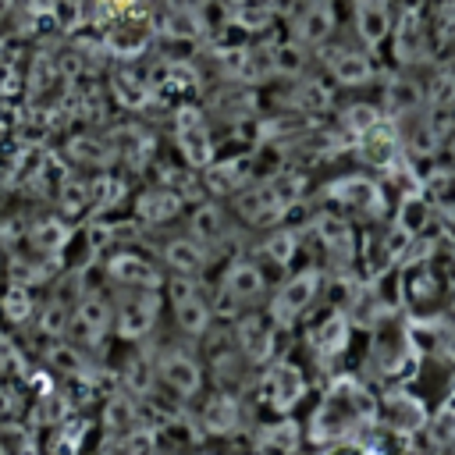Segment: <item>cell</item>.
<instances>
[{"mask_svg": "<svg viewBox=\"0 0 455 455\" xmlns=\"http://www.w3.org/2000/svg\"><path fill=\"white\" fill-rule=\"evenodd\" d=\"M377 402L355 377H334L323 391L320 405L309 416V441L316 444H341L352 434L373 427Z\"/></svg>", "mask_w": 455, "mask_h": 455, "instance_id": "6da1fadb", "label": "cell"}, {"mask_svg": "<svg viewBox=\"0 0 455 455\" xmlns=\"http://www.w3.org/2000/svg\"><path fill=\"white\" fill-rule=\"evenodd\" d=\"M263 299H270V288H267V270L249 259V256H235L228 259L220 281H217V291H213V316H242L245 309H256Z\"/></svg>", "mask_w": 455, "mask_h": 455, "instance_id": "7a4b0ae2", "label": "cell"}, {"mask_svg": "<svg viewBox=\"0 0 455 455\" xmlns=\"http://www.w3.org/2000/svg\"><path fill=\"white\" fill-rule=\"evenodd\" d=\"M164 302H171L174 327L185 338H206L213 327V302L199 288V277H167L164 281Z\"/></svg>", "mask_w": 455, "mask_h": 455, "instance_id": "3957f363", "label": "cell"}, {"mask_svg": "<svg viewBox=\"0 0 455 455\" xmlns=\"http://www.w3.org/2000/svg\"><path fill=\"white\" fill-rule=\"evenodd\" d=\"M171 135H174V149L185 160L188 171H203L217 160L213 153V135H210V121L203 114V107L196 103H178L171 114Z\"/></svg>", "mask_w": 455, "mask_h": 455, "instance_id": "277c9868", "label": "cell"}, {"mask_svg": "<svg viewBox=\"0 0 455 455\" xmlns=\"http://www.w3.org/2000/svg\"><path fill=\"white\" fill-rule=\"evenodd\" d=\"M320 288H323V270H316V267H302V270L288 274V277L270 291V299H267V316L277 323V331H281V327H291V323L302 320L306 309L316 302Z\"/></svg>", "mask_w": 455, "mask_h": 455, "instance_id": "5b68a950", "label": "cell"}, {"mask_svg": "<svg viewBox=\"0 0 455 455\" xmlns=\"http://www.w3.org/2000/svg\"><path fill=\"white\" fill-rule=\"evenodd\" d=\"M164 309V291H121L117 302H110V331L121 341H142L146 334H153L156 320Z\"/></svg>", "mask_w": 455, "mask_h": 455, "instance_id": "8992f818", "label": "cell"}, {"mask_svg": "<svg viewBox=\"0 0 455 455\" xmlns=\"http://www.w3.org/2000/svg\"><path fill=\"white\" fill-rule=\"evenodd\" d=\"M206 366L188 352V348H178V345H164L153 359V373H156V384L164 391H171L178 402H192L199 391H203V373Z\"/></svg>", "mask_w": 455, "mask_h": 455, "instance_id": "52a82bcc", "label": "cell"}, {"mask_svg": "<svg viewBox=\"0 0 455 455\" xmlns=\"http://www.w3.org/2000/svg\"><path fill=\"white\" fill-rule=\"evenodd\" d=\"M302 395H306V373L291 359H270L256 377V398L277 416L291 412L302 402Z\"/></svg>", "mask_w": 455, "mask_h": 455, "instance_id": "ba28073f", "label": "cell"}, {"mask_svg": "<svg viewBox=\"0 0 455 455\" xmlns=\"http://www.w3.org/2000/svg\"><path fill=\"white\" fill-rule=\"evenodd\" d=\"M103 274H107V281L117 291H135V288H142V291H164V281H167L164 267L153 263L149 256L135 252V249H110L103 256Z\"/></svg>", "mask_w": 455, "mask_h": 455, "instance_id": "9c48e42d", "label": "cell"}, {"mask_svg": "<svg viewBox=\"0 0 455 455\" xmlns=\"http://www.w3.org/2000/svg\"><path fill=\"white\" fill-rule=\"evenodd\" d=\"M231 341L245 355L249 366H267L274 359L277 345V323L267 316V309H245L231 323Z\"/></svg>", "mask_w": 455, "mask_h": 455, "instance_id": "30bf717a", "label": "cell"}, {"mask_svg": "<svg viewBox=\"0 0 455 455\" xmlns=\"http://www.w3.org/2000/svg\"><path fill=\"white\" fill-rule=\"evenodd\" d=\"M323 196H327L334 206H341L345 213L370 217V220L384 217V210H387V203H384V188H380L370 174H345V178L331 181V185L323 188Z\"/></svg>", "mask_w": 455, "mask_h": 455, "instance_id": "8fae6325", "label": "cell"}, {"mask_svg": "<svg viewBox=\"0 0 455 455\" xmlns=\"http://www.w3.org/2000/svg\"><path fill=\"white\" fill-rule=\"evenodd\" d=\"M107 334H110V302L103 295H82L71 306L64 341L85 352V348H100Z\"/></svg>", "mask_w": 455, "mask_h": 455, "instance_id": "7c38bea8", "label": "cell"}, {"mask_svg": "<svg viewBox=\"0 0 455 455\" xmlns=\"http://www.w3.org/2000/svg\"><path fill=\"white\" fill-rule=\"evenodd\" d=\"M387 39H391V53H395V60H398L402 68H412V64L427 60V53H430L427 21H423V14H419L416 7H405V11L395 18Z\"/></svg>", "mask_w": 455, "mask_h": 455, "instance_id": "4fadbf2b", "label": "cell"}, {"mask_svg": "<svg viewBox=\"0 0 455 455\" xmlns=\"http://www.w3.org/2000/svg\"><path fill=\"white\" fill-rule=\"evenodd\" d=\"M334 32V4L331 0H302L291 14V43L302 50H316Z\"/></svg>", "mask_w": 455, "mask_h": 455, "instance_id": "5bb4252c", "label": "cell"}, {"mask_svg": "<svg viewBox=\"0 0 455 455\" xmlns=\"http://www.w3.org/2000/svg\"><path fill=\"white\" fill-rule=\"evenodd\" d=\"M196 423H199V434H206V437H235L238 427H242V402H238V391H224V387L213 391V395L203 402Z\"/></svg>", "mask_w": 455, "mask_h": 455, "instance_id": "9a60e30c", "label": "cell"}, {"mask_svg": "<svg viewBox=\"0 0 455 455\" xmlns=\"http://www.w3.org/2000/svg\"><path fill=\"white\" fill-rule=\"evenodd\" d=\"M188 235L213 256L220 245H228L231 238V220H228V210L213 199H199L188 213Z\"/></svg>", "mask_w": 455, "mask_h": 455, "instance_id": "2e32d148", "label": "cell"}, {"mask_svg": "<svg viewBox=\"0 0 455 455\" xmlns=\"http://www.w3.org/2000/svg\"><path fill=\"white\" fill-rule=\"evenodd\" d=\"M252 156H228V160H213L210 167H203V192L217 196V199H235L245 185H252Z\"/></svg>", "mask_w": 455, "mask_h": 455, "instance_id": "e0dca14e", "label": "cell"}, {"mask_svg": "<svg viewBox=\"0 0 455 455\" xmlns=\"http://www.w3.org/2000/svg\"><path fill=\"white\" fill-rule=\"evenodd\" d=\"M71 238H75V228L64 217H57V213L53 217H39L25 231L28 252L39 256V259H50V263H60V252L71 245Z\"/></svg>", "mask_w": 455, "mask_h": 455, "instance_id": "ac0fdd59", "label": "cell"}, {"mask_svg": "<svg viewBox=\"0 0 455 455\" xmlns=\"http://www.w3.org/2000/svg\"><path fill=\"white\" fill-rule=\"evenodd\" d=\"M323 68H327V75H331L338 85H345V89L366 85V82L373 78V60H370V53L359 50V46H331V50H323Z\"/></svg>", "mask_w": 455, "mask_h": 455, "instance_id": "d6986e66", "label": "cell"}, {"mask_svg": "<svg viewBox=\"0 0 455 455\" xmlns=\"http://www.w3.org/2000/svg\"><path fill=\"white\" fill-rule=\"evenodd\" d=\"M352 25L363 50H377L391 36V0H352Z\"/></svg>", "mask_w": 455, "mask_h": 455, "instance_id": "ffe728a7", "label": "cell"}, {"mask_svg": "<svg viewBox=\"0 0 455 455\" xmlns=\"http://www.w3.org/2000/svg\"><path fill=\"white\" fill-rule=\"evenodd\" d=\"M398 153H402V139L395 135L391 124H373L370 132H363L355 139V156L366 164V167H377V171H395L398 167Z\"/></svg>", "mask_w": 455, "mask_h": 455, "instance_id": "44dd1931", "label": "cell"}, {"mask_svg": "<svg viewBox=\"0 0 455 455\" xmlns=\"http://www.w3.org/2000/svg\"><path fill=\"white\" fill-rule=\"evenodd\" d=\"M107 142H110L114 164H124V167H132V171H142V167L149 164L153 149H156L153 135H149L142 124H117V128L107 135Z\"/></svg>", "mask_w": 455, "mask_h": 455, "instance_id": "7402d4cb", "label": "cell"}, {"mask_svg": "<svg viewBox=\"0 0 455 455\" xmlns=\"http://www.w3.org/2000/svg\"><path fill=\"white\" fill-rule=\"evenodd\" d=\"M181 210H185V199L167 185H149L135 196V220L146 228L171 224L174 217H181Z\"/></svg>", "mask_w": 455, "mask_h": 455, "instance_id": "603a6c76", "label": "cell"}, {"mask_svg": "<svg viewBox=\"0 0 455 455\" xmlns=\"http://www.w3.org/2000/svg\"><path fill=\"white\" fill-rule=\"evenodd\" d=\"M164 267L171 270V277H203V270L210 267V252L192 238V235H174L164 242L160 249Z\"/></svg>", "mask_w": 455, "mask_h": 455, "instance_id": "cb8c5ba5", "label": "cell"}, {"mask_svg": "<svg viewBox=\"0 0 455 455\" xmlns=\"http://www.w3.org/2000/svg\"><path fill=\"white\" fill-rule=\"evenodd\" d=\"M348 334H352V320L345 309H331L327 316H320L309 327V348L316 359H338L348 348Z\"/></svg>", "mask_w": 455, "mask_h": 455, "instance_id": "d4e9b609", "label": "cell"}, {"mask_svg": "<svg viewBox=\"0 0 455 455\" xmlns=\"http://www.w3.org/2000/svg\"><path fill=\"white\" fill-rule=\"evenodd\" d=\"M146 43H149V21L139 18L135 11H121L107 28V46H110L114 57L132 60L146 50Z\"/></svg>", "mask_w": 455, "mask_h": 455, "instance_id": "484cf974", "label": "cell"}, {"mask_svg": "<svg viewBox=\"0 0 455 455\" xmlns=\"http://www.w3.org/2000/svg\"><path fill=\"white\" fill-rule=\"evenodd\" d=\"M313 235L320 238V245L327 249V256L334 263H352L355 256V231L341 213H316L313 217Z\"/></svg>", "mask_w": 455, "mask_h": 455, "instance_id": "4316f807", "label": "cell"}, {"mask_svg": "<svg viewBox=\"0 0 455 455\" xmlns=\"http://www.w3.org/2000/svg\"><path fill=\"white\" fill-rule=\"evenodd\" d=\"M380 419L398 434H416L427 427V409L409 391H387L380 398Z\"/></svg>", "mask_w": 455, "mask_h": 455, "instance_id": "83f0119b", "label": "cell"}, {"mask_svg": "<svg viewBox=\"0 0 455 455\" xmlns=\"http://www.w3.org/2000/svg\"><path fill=\"white\" fill-rule=\"evenodd\" d=\"M299 448H302V430L295 419H274L252 434L256 455H299Z\"/></svg>", "mask_w": 455, "mask_h": 455, "instance_id": "f1b7e54d", "label": "cell"}, {"mask_svg": "<svg viewBox=\"0 0 455 455\" xmlns=\"http://www.w3.org/2000/svg\"><path fill=\"white\" fill-rule=\"evenodd\" d=\"M107 437H121V434H132L142 427V405L139 398H132L128 391H117V395H107L103 402V423Z\"/></svg>", "mask_w": 455, "mask_h": 455, "instance_id": "f546056e", "label": "cell"}, {"mask_svg": "<svg viewBox=\"0 0 455 455\" xmlns=\"http://www.w3.org/2000/svg\"><path fill=\"white\" fill-rule=\"evenodd\" d=\"M110 96H114V103H117L121 110H142L146 103H153L156 92H153L149 78H142V75L121 68V71L110 75Z\"/></svg>", "mask_w": 455, "mask_h": 455, "instance_id": "4dcf8cb0", "label": "cell"}, {"mask_svg": "<svg viewBox=\"0 0 455 455\" xmlns=\"http://www.w3.org/2000/svg\"><path fill=\"white\" fill-rule=\"evenodd\" d=\"M434 217H437V206L430 203V196H427L423 188H416V192H405V196H402L398 213H395V224H398L409 238H419L423 228H427Z\"/></svg>", "mask_w": 455, "mask_h": 455, "instance_id": "1f68e13d", "label": "cell"}, {"mask_svg": "<svg viewBox=\"0 0 455 455\" xmlns=\"http://www.w3.org/2000/svg\"><path fill=\"white\" fill-rule=\"evenodd\" d=\"M423 103H427V100H423V85H419V82L402 78V75L391 78L387 96H384V107H387L391 117H412V114H419Z\"/></svg>", "mask_w": 455, "mask_h": 455, "instance_id": "d6a6232c", "label": "cell"}, {"mask_svg": "<svg viewBox=\"0 0 455 455\" xmlns=\"http://www.w3.org/2000/svg\"><path fill=\"white\" fill-rule=\"evenodd\" d=\"M0 320L11 323V327L36 320V299H32V288L7 281V288L0 291Z\"/></svg>", "mask_w": 455, "mask_h": 455, "instance_id": "836d02e7", "label": "cell"}, {"mask_svg": "<svg viewBox=\"0 0 455 455\" xmlns=\"http://www.w3.org/2000/svg\"><path fill=\"white\" fill-rule=\"evenodd\" d=\"M92 206V192H89V178H78V174H64L57 181V210L60 217H78Z\"/></svg>", "mask_w": 455, "mask_h": 455, "instance_id": "e575fe53", "label": "cell"}, {"mask_svg": "<svg viewBox=\"0 0 455 455\" xmlns=\"http://www.w3.org/2000/svg\"><path fill=\"white\" fill-rule=\"evenodd\" d=\"M274 14H277L274 0H235L231 11H228L231 25L242 28V32H259V28H267V25L274 21Z\"/></svg>", "mask_w": 455, "mask_h": 455, "instance_id": "d590c367", "label": "cell"}, {"mask_svg": "<svg viewBox=\"0 0 455 455\" xmlns=\"http://www.w3.org/2000/svg\"><path fill=\"white\" fill-rule=\"evenodd\" d=\"M156 28H160L164 36H171V39L196 43V39H203L206 21H203L199 11H171V7H164V18L156 21Z\"/></svg>", "mask_w": 455, "mask_h": 455, "instance_id": "8d00e7d4", "label": "cell"}, {"mask_svg": "<svg viewBox=\"0 0 455 455\" xmlns=\"http://www.w3.org/2000/svg\"><path fill=\"white\" fill-rule=\"evenodd\" d=\"M288 107L295 114H320V110L331 107V89L316 78H299L288 92Z\"/></svg>", "mask_w": 455, "mask_h": 455, "instance_id": "74e56055", "label": "cell"}, {"mask_svg": "<svg viewBox=\"0 0 455 455\" xmlns=\"http://www.w3.org/2000/svg\"><path fill=\"white\" fill-rule=\"evenodd\" d=\"M295 252H299V231L295 228H277L274 224L267 231V238L259 242V256L274 267H288L295 259Z\"/></svg>", "mask_w": 455, "mask_h": 455, "instance_id": "f35d334b", "label": "cell"}, {"mask_svg": "<svg viewBox=\"0 0 455 455\" xmlns=\"http://www.w3.org/2000/svg\"><path fill=\"white\" fill-rule=\"evenodd\" d=\"M107 455H156V434H153L149 427H139V430H132V434L110 437Z\"/></svg>", "mask_w": 455, "mask_h": 455, "instance_id": "ab89813d", "label": "cell"}, {"mask_svg": "<svg viewBox=\"0 0 455 455\" xmlns=\"http://www.w3.org/2000/svg\"><path fill=\"white\" fill-rule=\"evenodd\" d=\"M306 50L299 43H277L274 46V75H284V78H299L306 71Z\"/></svg>", "mask_w": 455, "mask_h": 455, "instance_id": "60d3db41", "label": "cell"}, {"mask_svg": "<svg viewBox=\"0 0 455 455\" xmlns=\"http://www.w3.org/2000/svg\"><path fill=\"white\" fill-rule=\"evenodd\" d=\"M423 100H427V107H441V110L455 107V75L451 71H437L430 78V85L423 89Z\"/></svg>", "mask_w": 455, "mask_h": 455, "instance_id": "b9f144b4", "label": "cell"}, {"mask_svg": "<svg viewBox=\"0 0 455 455\" xmlns=\"http://www.w3.org/2000/svg\"><path fill=\"white\" fill-rule=\"evenodd\" d=\"M384 117H380V110L377 107H370V103H355V107H348L345 114H341V124L359 139L363 132H370L373 124H380Z\"/></svg>", "mask_w": 455, "mask_h": 455, "instance_id": "7bdbcfd3", "label": "cell"}, {"mask_svg": "<svg viewBox=\"0 0 455 455\" xmlns=\"http://www.w3.org/2000/svg\"><path fill=\"white\" fill-rule=\"evenodd\" d=\"M430 441H434L437 448H448V444H455V409H444V412H437V419L430 423Z\"/></svg>", "mask_w": 455, "mask_h": 455, "instance_id": "ee69618b", "label": "cell"}, {"mask_svg": "<svg viewBox=\"0 0 455 455\" xmlns=\"http://www.w3.org/2000/svg\"><path fill=\"white\" fill-rule=\"evenodd\" d=\"M21 366H25V359L14 345V338L7 331H0V373H25Z\"/></svg>", "mask_w": 455, "mask_h": 455, "instance_id": "f6af8a7d", "label": "cell"}, {"mask_svg": "<svg viewBox=\"0 0 455 455\" xmlns=\"http://www.w3.org/2000/svg\"><path fill=\"white\" fill-rule=\"evenodd\" d=\"M434 28L441 43H455V0H441L434 14Z\"/></svg>", "mask_w": 455, "mask_h": 455, "instance_id": "bcb514c9", "label": "cell"}, {"mask_svg": "<svg viewBox=\"0 0 455 455\" xmlns=\"http://www.w3.org/2000/svg\"><path fill=\"white\" fill-rule=\"evenodd\" d=\"M14 416H18V395L7 384H0V427H7Z\"/></svg>", "mask_w": 455, "mask_h": 455, "instance_id": "7dc6e473", "label": "cell"}, {"mask_svg": "<svg viewBox=\"0 0 455 455\" xmlns=\"http://www.w3.org/2000/svg\"><path fill=\"white\" fill-rule=\"evenodd\" d=\"M213 0H164V7H171V11H206Z\"/></svg>", "mask_w": 455, "mask_h": 455, "instance_id": "c3c4849f", "label": "cell"}, {"mask_svg": "<svg viewBox=\"0 0 455 455\" xmlns=\"http://www.w3.org/2000/svg\"><path fill=\"white\" fill-rule=\"evenodd\" d=\"M25 7H28V14H53V7H57V0H21Z\"/></svg>", "mask_w": 455, "mask_h": 455, "instance_id": "681fc988", "label": "cell"}, {"mask_svg": "<svg viewBox=\"0 0 455 455\" xmlns=\"http://www.w3.org/2000/svg\"><path fill=\"white\" fill-rule=\"evenodd\" d=\"M437 217L444 220V228H448V231H455V199H448V203H441V210H437Z\"/></svg>", "mask_w": 455, "mask_h": 455, "instance_id": "f907efd6", "label": "cell"}, {"mask_svg": "<svg viewBox=\"0 0 455 455\" xmlns=\"http://www.w3.org/2000/svg\"><path fill=\"white\" fill-rule=\"evenodd\" d=\"M444 355L455 363V327H448V331H444Z\"/></svg>", "mask_w": 455, "mask_h": 455, "instance_id": "816d5d0a", "label": "cell"}, {"mask_svg": "<svg viewBox=\"0 0 455 455\" xmlns=\"http://www.w3.org/2000/svg\"><path fill=\"white\" fill-rule=\"evenodd\" d=\"M451 313H455V295H451Z\"/></svg>", "mask_w": 455, "mask_h": 455, "instance_id": "f5cc1de1", "label": "cell"}, {"mask_svg": "<svg viewBox=\"0 0 455 455\" xmlns=\"http://www.w3.org/2000/svg\"><path fill=\"white\" fill-rule=\"evenodd\" d=\"M451 153H455V142H451Z\"/></svg>", "mask_w": 455, "mask_h": 455, "instance_id": "db71d44e", "label": "cell"}, {"mask_svg": "<svg viewBox=\"0 0 455 455\" xmlns=\"http://www.w3.org/2000/svg\"><path fill=\"white\" fill-rule=\"evenodd\" d=\"M199 455H206V451H199Z\"/></svg>", "mask_w": 455, "mask_h": 455, "instance_id": "11a10c76", "label": "cell"}]
</instances>
